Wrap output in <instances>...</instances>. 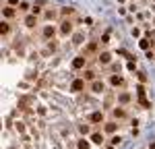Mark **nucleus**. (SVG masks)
<instances>
[{
	"label": "nucleus",
	"instance_id": "nucleus-39",
	"mask_svg": "<svg viewBox=\"0 0 155 149\" xmlns=\"http://www.w3.org/2000/svg\"><path fill=\"white\" fill-rule=\"evenodd\" d=\"M139 102H141V106H143V108H151V104L147 102V97H145V99H139Z\"/></svg>",
	"mask_w": 155,
	"mask_h": 149
},
{
	"label": "nucleus",
	"instance_id": "nucleus-36",
	"mask_svg": "<svg viewBox=\"0 0 155 149\" xmlns=\"http://www.w3.org/2000/svg\"><path fill=\"white\" fill-rule=\"evenodd\" d=\"M135 37H141V27H132V31H130Z\"/></svg>",
	"mask_w": 155,
	"mask_h": 149
},
{
	"label": "nucleus",
	"instance_id": "nucleus-35",
	"mask_svg": "<svg viewBox=\"0 0 155 149\" xmlns=\"http://www.w3.org/2000/svg\"><path fill=\"white\" fill-rule=\"evenodd\" d=\"M110 70L118 74V72H120V64H118V62H114V64H110Z\"/></svg>",
	"mask_w": 155,
	"mask_h": 149
},
{
	"label": "nucleus",
	"instance_id": "nucleus-1",
	"mask_svg": "<svg viewBox=\"0 0 155 149\" xmlns=\"http://www.w3.org/2000/svg\"><path fill=\"white\" fill-rule=\"evenodd\" d=\"M31 104H33V97L31 95H19V112L31 110Z\"/></svg>",
	"mask_w": 155,
	"mask_h": 149
},
{
	"label": "nucleus",
	"instance_id": "nucleus-37",
	"mask_svg": "<svg viewBox=\"0 0 155 149\" xmlns=\"http://www.w3.org/2000/svg\"><path fill=\"white\" fill-rule=\"evenodd\" d=\"M83 23L87 25V27H91V25H93V19H91V17H85V19H83Z\"/></svg>",
	"mask_w": 155,
	"mask_h": 149
},
{
	"label": "nucleus",
	"instance_id": "nucleus-16",
	"mask_svg": "<svg viewBox=\"0 0 155 149\" xmlns=\"http://www.w3.org/2000/svg\"><path fill=\"white\" fill-rule=\"evenodd\" d=\"M56 50H58V41H56V39H50V41H48V48H46V50H43V52H41V54H43V56H48V54H52V52H56Z\"/></svg>",
	"mask_w": 155,
	"mask_h": 149
},
{
	"label": "nucleus",
	"instance_id": "nucleus-8",
	"mask_svg": "<svg viewBox=\"0 0 155 149\" xmlns=\"http://www.w3.org/2000/svg\"><path fill=\"white\" fill-rule=\"evenodd\" d=\"M17 13H19V8H15V6H4L2 8V17H4V21H10V19H15L17 17Z\"/></svg>",
	"mask_w": 155,
	"mask_h": 149
},
{
	"label": "nucleus",
	"instance_id": "nucleus-41",
	"mask_svg": "<svg viewBox=\"0 0 155 149\" xmlns=\"http://www.w3.org/2000/svg\"><path fill=\"white\" fill-rule=\"evenodd\" d=\"M128 11H130V13H137V11H139V6H137V4H130V6H128Z\"/></svg>",
	"mask_w": 155,
	"mask_h": 149
},
{
	"label": "nucleus",
	"instance_id": "nucleus-7",
	"mask_svg": "<svg viewBox=\"0 0 155 149\" xmlns=\"http://www.w3.org/2000/svg\"><path fill=\"white\" fill-rule=\"evenodd\" d=\"M87 62H89V60H87L85 56H77V58L73 60V68H75V70H85V68H87Z\"/></svg>",
	"mask_w": 155,
	"mask_h": 149
},
{
	"label": "nucleus",
	"instance_id": "nucleus-17",
	"mask_svg": "<svg viewBox=\"0 0 155 149\" xmlns=\"http://www.w3.org/2000/svg\"><path fill=\"white\" fill-rule=\"evenodd\" d=\"M130 99H132V95H130L128 91H122V93L116 95V102H118V104H128Z\"/></svg>",
	"mask_w": 155,
	"mask_h": 149
},
{
	"label": "nucleus",
	"instance_id": "nucleus-15",
	"mask_svg": "<svg viewBox=\"0 0 155 149\" xmlns=\"http://www.w3.org/2000/svg\"><path fill=\"white\" fill-rule=\"evenodd\" d=\"M112 62V54L110 52H99L97 54V64H110Z\"/></svg>",
	"mask_w": 155,
	"mask_h": 149
},
{
	"label": "nucleus",
	"instance_id": "nucleus-19",
	"mask_svg": "<svg viewBox=\"0 0 155 149\" xmlns=\"http://www.w3.org/2000/svg\"><path fill=\"white\" fill-rule=\"evenodd\" d=\"M23 23H25V27H29V29H33L35 25H37V17L35 15H27L25 19H23Z\"/></svg>",
	"mask_w": 155,
	"mask_h": 149
},
{
	"label": "nucleus",
	"instance_id": "nucleus-12",
	"mask_svg": "<svg viewBox=\"0 0 155 149\" xmlns=\"http://www.w3.org/2000/svg\"><path fill=\"white\" fill-rule=\"evenodd\" d=\"M87 120H89L91 124H99V122H103V112L95 110V112H91V114H89V118H87Z\"/></svg>",
	"mask_w": 155,
	"mask_h": 149
},
{
	"label": "nucleus",
	"instance_id": "nucleus-28",
	"mask_svg": "<svg viewBox=\"0 0 155 149\" xmlns=\"http://www.w3.org/2000/svg\"><path fill=\"white\" fill-rule=\"evenodd\" d=\"M83 39H85V35H83V33H75V35H73V44H75V46H81V44H83Z\"/></svg>",
	"mask_w": 155,
	"mask_h": 149
},
{
	"label": "nucleus",
	"instance_id": "nucleus-40",
	"mask_svg": "<svg viewBox=\"0 0 155 149\" xmlns=\"http://www.w3.org/2000/svg\"><path fill=\"white\" fill-rule=\"evenodd\" d=\"M6 2H8V6H19V4H21L19 0H6Z\"/></svg>",
	"mask_w": 155,
	"mask_h": 149
},
{
	"label": "nucleus",
	"instance_id": "nucleus-10",
	"mask_svg": "<svg viewBox=\"0 0 155 149\" xmlns=\"http://www.w3.org/2000/svg\"><path fill=\"white\" fill-rule=\"evenodd\" d=\"M110 85L112 87H126V81L120 74H110Z\"/></svg>",
	"mask_w": 155,
	"mask_h": 149
},
{
	"label": "nucleus",
	"instance_id": "nucleus-4",
	"mask_svg": "<svg viewBox=\"0 0 155 149\" xmlns=\"http://www.w3.org/2000/svg\"><path fill=\"white\" fill-rule=\"evenodd\" d=\"M71 91H73V93H81V91H85V79H83V77L73 79V83H71Z\"/></svg>",
	"mask_w": 155,
	"mask_h": 149
},
{
	"label": "nucleus",
	"instance_id": "nucleus-38",
	"mask_svg": "<svg viewBox=\"0 0 155 149\" xmlns=\"http://www.w3.org/2000/svg\"><path fill=\"white\" fill-rule=\"evenodd\" d=\"M37 77H39L37 70H35V72H29V74H27V81H33V79H37Z\"/></svg>",
	"mask_w": 155,
	"mask_h": 149
},
{
	"label": "nucleus",
	"instance_id": "nucleus-29",
	"mask_svg": "<svg viewBox=\"0 0 155 149\" xmlns=\"http://www.w3.org/2000/svg\"><path fill=\"white\" fill-rule=\"evenodd\" d=\"M137 79H139V81H141L143 85H145V83L149 81V77H147V72H145V70H139V72H137Z\"/></svg>",
	"mask_w": 155,
	"mask_h": 149
},
{
	"label": "nucleus",
	"instance_id": "nucleus-23",
	"mask_svg": "<svg viewBox=\"0 0 155 149\" xmlns=\"http://www.w3.org/2000/svg\"><path fill=\"white\" fill-rule=\"evenodd\" d=\"M112 104H114V91H108V93H105V102H103V106L110 108Z\"/></svg>",
	"mask_w": 155,
	"mask_h": 149
},
{
	"label": "nucleus",
	"instance_id": "nucleus-26",
	"mask_svg": "<svg viewBox=\"0 0 155 149\" xmlns=\"http://www.w3.org/2000/svg\"><path fill=\"white\" fill-rule=\"evenodd\" d=\"M137 95H139V99H145L147 89H145V85H143V83H141V85H137Z\"/></svg>",
	"mask_w": 155,
	"mask_h": 149
},
{
	"label": "nucleus",
	"instance_id": "nucleus-34",
	"mask_svg": "<svg viewBox=\"0 0 155 149\" xmlns=\"http://www.w3.org/2000/svg\"><path fill=\"white\" fill-rule=\"evenodd\" d=\"M126 68H128V70H137V60H128Z\"/></svg>",
	"mask_w": 155,
	"mask_h": 149
},
{
	"label": "nucleus",
	"instance_id": "nucleus-24",
	"mask_svg": "<svg viewBox=\"0 0 155 149\" xmlns=\"http://www.w3.org/2000/svg\"><path fill=\"white\" fill-rule=\"evenodd\" d=\"M91 147V141H87V139H79L77 141V149H89Z\"/></svg>",
	"mask_w": 155,
	"mask_h": 149
},
{
	"label": "nucleus",
	"instance_id": "nucleus-44",
	"mask_svg": "<svg viewBox=\"0 0 155 149\" xmlns=\"http://www.w3.org/2000/svg\"><path fill=\"white\" fill-rule=\"evenodd\" d=\"M10 149H17V147H10Z\"/></svg>",
	"mask_w": 155,
	"mask_h": 149
},
{
	"label": "nucleus",
	"instance_id": "nucleus-13",
	"mask_svg": "<svg viewBox=\"0 0 155 149\" xmlns=\"http://www.w3.org/2000/svg\"><path fill=\"white\" fill-rule=\"evenodd\" d=\"M118 131V122L116 120H110V122H103V133H108V135H112V133H116Z\"/></svg>",
	"mask_w": 155,
	"mask_h": 149
},
{
	"label": "nucleus",
	"instance_id": "nucleus-22",
	"mask_svg": "<svg viewBox=\"0 0 155 149\" xmlns=\"http://www.w3.org/2000/svg\"><path fill=\"white\" fill-rule=\"evenodd\" d=\"M79 133H81V135H89V137H91V133H93V131H91V124H85V122H83V124H79Z\"/></svg>",
	"mask_w": 155,
	"mask_h": 149
},
{
	"label": "nucleus",
	"instance_id": "nucleus-45",
	"mask_svg": "<svg viewBox=\"0 0 155 149\" xmlns=\"http://www.w3.org/2000/svg\"><path fill=\"white\" fill-rule=\"evenodd\" d=\"M153 60H155V58H153Z\"/></svg>",
	"mask_w": 155,
	"mask_h": 149
},
{
	"label": "nucleus",
	"instance_id": "nucleus-27",
	"mask_svg": "<svg viewBox=\"0 0 155 149\" xmlns=\"http://www.w3.org/2000/svg\"><path fill=\"white\" fill-rule=\"evenodd\" d=\"M41 4H43V2H35V4H33V8H31V15L39 17V15H41Z\"/></svg>",
	"mask_w": 155,
	"mask_h": 149
},
{
	"label": "nucleus",
	"instance_id": "nucleus-14",
	"mask_svg": "<svg viewBox=\"0 0 155 149\" xmlns=\"http://www.w3.org/2000/svg\"><path fill=\"white\" fill-rule=\"evenodd\" d=\"M75 13H77L75 6H62V8H60V17H62V21H64V19H71Z\"/></svg>",
	"mask_w": 155,
	"mask_h": 149
},
{
	"label": "nucleus",
	"instance_id": "nucleus-33",
	"mask_svg": "<svg viewBox=\"0 0 155 149\" xmlns=\"http://www.w3.org/2000/svg\"><path fill=\"white\" fill-rule=\"evenodd\" d=\"M27 11H29V4L27 2H21L19 4V13H27Z\"/></svg>",
	"mask_w": 155,
	"mask_h": 149
},
{
	"label": "nucleus",
	"instance_id": "nucleus-32",
	"mask_svg": "<svg viewBox=\"0 0 155 149\" xmlns=\"http://www.w3.org/2000/svg\"><path fill=\"white\" fill-rule=\"evenodd\" d=\"M99 44H103V46H105V44H110V31H105V33L99 37Z\"/></svg>",
	"mask_w": 155,
	"mask_h": 149
},
{
	"label": "nucleus",
	"instance_id": "nucleus-43",
	"mask_svg": "<svg viewBox=\"0 0 155 149\" xmlns=\"http://www.w3.org/2000/svg\"><path fill=\"white\" fill-rule=\"evenodd\" d=\"M116 2H124V0H116Z\"/></svg>",
	"mask_w": 155,
	"mask_h": 149
},
{
	"label": "nucleus",
	"instance_id": "nucleus-11",
	"mask_svg": "<svg viewBox=\"0 0 155 149\" xmlns=\"http://www.w3.org/2000/svg\"><path fill=\"white\" fill-rule=\"evenodd\" d=\"M112 116H114L116 120H124V118H128V112H126L122 106H116V108H112Z\"/></svg>",
	"mask_w": 155,
	"mask_h": 149
},
{
	"label": "nucleus",
	"instance_id": "nucleus-18",
	"mask_svg": "<svg viewBox=\"0 0 155 149\" xmlns=\"http://www.w3.org/2000/svg\"><path fill=\"white\" fill-rule=\"evenodd\" d=\"M95 74H97V72H95L93 68H85V70H83V79L93 83V81H97V79H95Z\"/></svg>",
	"mask_w": 155,
	"mask_h": 149
},
{
	"label": "nucleus",
	"instance_id": "nucleus-42",
	"mask_svg": "<svg viewBox=\"0 0 155 149\" xmlns=\"http://www.w3.org/2000/svg\"><path fill=\"white\" fill-rule=\"evenodd\" d=\"M149 149H155V143H151V145H149Z\"/></svg>",
	"mask_w": 155,
	"mask_h": 149
},
{
	"label": "nucleus",
	"instance_id": "nucleus-2",
	"mask_svg": "<svg viewBox=\"0 0 155 149\" xmlns=\"http://www.w3.org/2000/svg\"><path fill=\"white\" fill-rule=\"evenodd\" d=\"M73 29H75V23L71 21V19H64L62 23H60V35H71L73 33Z\"/></svg>",
	"mask_w": 155,
	"mask_h": 149
},
{
	"label": "nucleus",
	"instance_id": "nucleus-5",
	"mask_svg": "<svg viewBox=\"0 0 155 149\" xmlns=\"http://www.w3.org/2000/svg\"><path fill=\"white\" fill-rule=\"evenodd\" d=\"M89 141H91L93 145H103V143H105V135H103V131H93L91 137H89Z\"/></svg>",
	"mask_w": 155,
	"mask_h": 149
},
{
	"label": "nucleus",
	"instance_id": "nucleus-20",
	"mask_svg": "<svg viewBox=\"0 0 155 149\" xmlns=\"http://www.w3.org/2000/svg\"><path fill=\"white\" fill-rule=\"evenodd\" d=\"M139 46H141L143 50H147V52H149L151 46H153V39H149V37H141V39H139Z\"/></svg>",
	"mask_w": 155,
	"mask_h": 149
},
{
	"label": "nucleus",
	"instance_id": "nucleus-25",
	"mask_svg": "<svg viewBox=\"0 0 155 149\" xmlns=\"http://www.w3.org/2000/svg\"><path fill=\"white\" fill-rule=\"evenodd\" d=\"M8 31H10V23H8V21H2V23H0V33L8 35Z\"/></svg>",
	"mask_w": 155,
	"mask_h": 149
},
{
	"label": "nucleus",
	"instance_id": "nucleus-30",
	"mask_svg": "<svg viewBox=\"0 0 155 149\" xmlns=\"http://www.w3.org/2000/svg\"><path fill=\"white\" fill-rule=\"evenodd\" d=\"M35 112H37V116H41V118H43V116H48V108H46V106H37Z\"/></svg>",
	"mask_w": 155,
	"mask_h": 149
},
{
	"label": "nucleus",
	"instance_id": "nucleus-9",
	"mask_svg": "<svg viewBox=\"0 0 155 149\" xmlns=\"http://www.w3.org/2000/svg\"><path fill=\"white\" fill-rule=\"evenodd\" d=\"M58 17H60V11L54 8V6H50V8L43 11V19H46V21H54V19H58Z\"/></svg>",
	"mask_w": 155,
	"mask_h": 149
},
{
	"label": "nucleus",
	"instance_id": "nucleus-31",
	"mask_svg": "<svg viewBox=\"0 0 155 149\" xmlns=\"http://www.w3.org/2000/svg\"><path fill=\"white\" fill-rule=\"evenodd\" d=\"M110 143H112V147H116V145H120V143H122V137H118V135H114L112 139H110Z\"/></svg>",
	"mask_w": 155,
	"mask_h": 149
},
{
	"label": "nucleus",
	"instance_id": "nucleus-6",
	"mask_svg": "<svg viewBox=\"0 0 155 149\" xmlns=\"http://www.w3.org/2000/svg\"><path fill=\"white\" fill-rule=\"evenodd\" d=\"M41 35L46 37L48 41H50V39H54V35H56V25H43V29H41Z\"/></svg>",
	"mask_w": 155,
	"mask_h": 149
},
{
	"label": "nucleus",
	"instance_id": "nucleus-21",
	"mask_svg": "<svg viewBox=\"0 0 155 149\" xmlns=\"http://www.w3.org/2000/svg\"><path fill=\"white\" fill-rule=\"evenodd\" d=\"M15 131H17V133H21V135H25V131H27L25 120H17V122H15Z\"/></svg>",
	"mask_w": 155,
	"mask_h": 149
},
{
	"label": "nucleus",
	"instance_id": "nucleus-3",
	"mask_svg": "<svg viewBox=\"0 0 155 149\" xmlns=\"http://www.w3.org/2000/svg\"><path fill=\"white\" fill-rule=\"evenodd\" d=\"M89 91L95 93V95H101V93H105V83H103L101 79H97V81H93V83L89 85Z\"/></svg>",
	"mask_w": 155,
	"mask_h": 149
}]
</instances>
